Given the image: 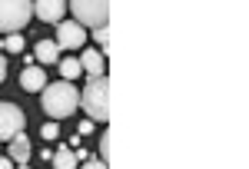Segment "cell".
I'll use <instances>...</instances> for the list:
<instances>
[{"label": "cell", "mask_w": 249, "mask_h": 169, "mask_svg": "<svg viewBox=\"0 0 249 169\" xmlns=\"http://www.w3.org/2000/svg\"><path fill=\"white\" fill-rule=\"evenodd\" d=\"M40 93H43L40 106H43V113H47L50 119H67V116L77 113V106H80V93H77V86H73L70 80L47 83Z\"/></svg>", "instance_id": "obj_1"}, {"label": "cell", "mask_w": 249, "mask_h": 169, "mask_svg": "<svg viewBox=\"0 0 249 169\" xmlns=\"http://www.w3.org/2000/svg\"><path fill=\"white\" fill-rule=\"evenodd\" d=\"M80 106L93 123H107L110 119V80L107 76H90L87 90L80 93Z\"/></svg>", "instance_id": "obj_2"}, {"label": "cell", "mask_w": 249, "mask_h": 169, "mask_svg": "<svg viewBox=\"0 0 249 169\" xmlns=\"http://www.w3.org/2000/svg\"><path fill=\"white\" fill-rule=\"evenodd\" d=\"M34 17V0H0V34H17Z\"/></svg>", "instance_id": "obj_3"}, {"label": "cell", "mask_w": 249, "mask_h": 169, "mask_svg": "<svg viewBox=\"0 0 249 169\" xmlns=\"http://www.w3.org/2000/svg\"><path fill=\"white\" fill-rule=\"evenodd\" d=\"M73 10L80 27H107V17H110V0H70L67 3Z\"/></svg>", "instance_id": "obj_4"}, {"label": "cell", "mask_w": 249, "mask_h": 169, "mask_svg": "<svg viewBox=\"0 0 249 169\" xmlns=\"http://www.w3.org/2000/svg\"><path fill=\"white\" fill-rule=\"evenodd\" d=\"M27 126V113L17 103H0V139H14Z\"/></svg>", "instance_id": "obj_5"}, {"label": "cell", "mask_w": 249, "mask_h": 169, "mask_svg": "<svg viewBox=\"0 0 249 169\" xmlns=\"http://www.w3.org/2000/svg\"><path fill=\"white\" fill-rule=\"evenodd\" d=\"M57 43L60 50H80L83 43H87V30L80 27L77 20H60L57 23Z\"/></svg>", "instance_id": "obj_6"}, {"label": "cell", "mask_w": 249, "mask_h": 169, "mask_svg": "<svg viewBox=\"0 0 249 169\" xmlns=\"http://www.w3.org/2000/svg\"><path fill=\"white\" fill-rule=\"evenodd\" d=\"M34 14L43 23H60L67 14V0H34Z\"/></svg>", "instance_id": "obj_7"}, {"label": "cell", "mask_w": 249, "mask_h": 169, "mask_svg": "<svg viewBox=\"0 0 249 169\" xmlns=\"http://www.w3.org/2000/svg\"><path fill=\"white\" fill-rule=\"evenodd\" d=\"M20 86H23L27 93H40V90L47 86V70H43V67H27V70L20 73Z\"/></svg>", "instance_id": "obj_8"}, {"label": "cell", "mask_w": 249, "mask_h": 169, "mask_svg": "<svg viewBox=\"0 0 249 169\" xmlns=\"http://www.w3.org/2000/svg\"><path fill=\"white\" fill-rule=\"evenodd\" d=\"M80 67H83V73H90V76H103V70H107V53L103 50H83Z\"/></svg>", "instance_id": "obj_9"}, {"label": "cell", "mask_w": 249, "mask_h": 169, "mask_svg": "<svg viewBox=\"0 0 249 169\" xmlns=\"http://www.w3.org/2000/svg\"><path fill=\"white\" fill-rule=\"evenodd\" d=\"M34 56L40 60V67H50V63H57V60H60V47L53 43V40H40L37 50H34Z\"/></svg>", "instance_id": "obj_10"}, {"label": "cell", "mask_w": 249, "mask_h": 169, "mask_svg": "<svg viewBox=\"0 0 249 169\" xmlns=\"http://www.w3.org/2000/svg\"><path fill=\"white\" fill-rule=\"evenodd\" d=\"M10 159H14V163H27V159H30V139H27L23 133H17V136L10 139Z\"/></svg>", "instance_id": "obj_11"}, {"label": "cell", "mask_w": 249, "mask_h": 169, "mask_svg": "<svg viewBox=\"0 0 249 169\" xmlns=\"http://www.w3.org/2000/svg\"><path fill=\"white\" fill-rule=\"evenodd\" d=\"M53 169H77L80 166V159H77V152L70 150V146H60L57 152H53Z\"/></svg>", "instance_id": "obj_12"}, {"label": "cell", "mask_w": 249, "mask_h": 169, "mask_svg": "<svg viewBox=\"0 0 249 169\" xmlns=\"http://www.w3.org/2000/svg\"><path fill=\"white\" fill-rule=\"evenodd\" d=\"M60 63V73H63V80H77L80 73H83V67H80V60H73V56H67V60H57Z\"/></svg>", "instance_id": "obj_13"}, {"label": "cell", "mask_w": 249, "mask_h": 169, "mask_svg": "<svg viewBox=\"0 0 249 169\" xmlns=\"http://www.w3.org/2000/svg\"><path fill=\"white\" fill-rule=\"evenodd\" d=\"M3 47H7L10 53H20V50H23V37H20V34H10V37L3 40Z\"/></svg>", "instance_id": "obj_14"}, {"label": "cell", "mask_w": 249, "mask_h": 169, "mask_svg": "<svg viewBox=\"0 0 249 169\" xmlns=\"http://www.w3.org/2000/svg\"><path fill=\"white\" fill-rule=\"evenodd\" d=\"M57 133H60L57 119H50V123H43V130H40V136H43V139H57Z\"/></svg>", "instance_id": "obj_15"}, {"label": "cell", "mask_w": 249, "mask_h": 169, "mask_svg": "<svg viewBox=\"0 0 249 169\" xmlns=\"http://www.w3.org/2000/svg\"><path fill=\"white\" fill-rule=\"evenodd\" d=\"M110 139H113L110 133H103V136H100V159H103V163H107V156H110Z\"/></svg>", "instance_id": "obj_16"}, {"label": "cell", "mask_w": 249, "mask_h": 169, "mask_svg": "<svg viewBox=\"0 0 249 169\" xmlns=\"http://www.w3.org/2000/svg\"><path fill=\"white\" fill-rule=\"evenodd\" d=\"M96 43H100V50H103V53H107V40H110V30H107V27H96Z\"/></svg>", "instance_id": "obj_17"}, {"label": "cell", "mask_w": 249, "mask_h": 169, "mask_svg": "<svg viewBox=\"0 0 249 169\" xmlns=\"http://www.w3.org/2000/svg\"><path fill=\"white\" fill-rule=\"evenodd\" d=\"M77 169H107V163L96 159V156H90V159H83V166H77Z\"/></svg>", "instance_id": "obj_18"}, {"label": "cell", "mask_w": 249, "mask_h": 169, "mask_svg": "<svg viewBox=\"0 0 249 169\" xmlns=\"http://www.w3.org/2000/svg\"><path fill=\"white\" fill-rule=\"evenodd\" d=\"M80 133H83V136L93 133V119H83V123H80Z\"/></svg>", "instance_id": "obj_19"}, {"label": "cell", "mask_w": 249, "mask_h": 169, "mask_svg": "<svg viewBox=\"0 0 249 169\" xmlns=\"http://www.w3.org/2000/svg\"><path fill=\"white\" fill-rule=\"evenodd\" d=\"M0 169H14V159L10 156H0Z\"/></svg>", "instance_id": "obj_20"}, {"label": "cell", "mask_w": 249, "mask_h": 169, "mask_svg": "<svg viewBox=\"0 0 249 169\" xmlns=\"http://www.w3.org/2000/svg\"><path fill=\"white\" fill-rule=\"evenodd\" d=\"M3 76H7V60H3V53H0V83H3Z\"/></svg>", "instance_id": "obj_21"}, {"label": "cell", "mask_w": 249, "mask_h": 169, "mask_svg": "<svg viewBox=\"0 0 249 169\" xmlns=\"http://www.w3.org/2000/svg\"><path fill=\"white\" fill-rule=\"evenodd\" d=\"M17 169H27V166H23V163H17Z\"/></svg>", "instance_id": "obj_22"}]
</instances>
